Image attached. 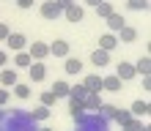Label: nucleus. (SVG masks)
Returning <instances> with one entry per match:
<instances>
[{
  "label": "nucleus",
  "mask_w": 151,
  "mask_h": 131,
  "mask_svg": "<svg viewBox=\"0 0 151 131\" xmlns=\"http://www.w3.org/2000/svg\"><path fill=\"white\" fill-rule=\"evenodd\" d=\"M80 131H107V120H104L99 112H88V115L80 120Z\"/></svg>",
  "instance_id": "1"
},
{
  "label": "nucleus",
  "mask_w": 151,
  "mask_h": 131,
  "mask_svg": "<svg viewBox=\"0 0 151 131\" xmlns=\"http://www.w3.org/2000/svg\"><path fill=\"white\" fill-rule=\"evenodd\" d=\"M39 11H41V16H44V19H47V22H55L58 16L63 14V8H60V6L55 3V0H44Z\"/></svg>",
  "instance_id": "2"
},
{
  "label": "nucleus",
  "mask_w": 151,
  "mask_h": 131,
  "mask_svg": "<svg viewBox=\"0 0 151 131\" xmlns=\"http://www.w3.org/2000/svg\"><path fill=\"white\" fill-rule=\"evenodd\" d=\"M47 47H50V55H55V57H69V52H72V44L63 41V38L52 41V44H47Z\"/></svg>",
  "instance_id": "3"
},
{
  "label": "nucleus",
  "mask_w": 151,
  "mask_h": 131,
  "mask_svg": "<svg viewBox=\"0 0 151 131\" xmlns=\"http://www.w3.org/2000/svg\"><path fill=\"white\" fill-rule=\"evenodd\" d=\"M63 16H66V22H83L85 11H83V6H77V3H69V6L63 8Z\"/></svg>",
  "instance_id": "4"
},
{
  "label": "nucleus",
  "mask_w": 151,
  "mask_h": 131,
  "mask_svg": "<svg viewBox=\"0 0 151 131\" xmlns=\"http://www.w3.org/2000/svg\"><path fill=\"white\" fill-rule=\"evenodd\" d=\"M115 76H118V79L121 82H127V79H135V66H132V63H127V60H121V63H118V68H115Z\"/></svg>",
  "instance_id": "5"
},
{
  "label": "nucleus",
  "mask_w": 151,
  "mask_h": 131,
  "mask_svg": "<svg viewBox=\"0 0 151 131\" xmlns=\"http://www.w3.org/2000/svg\"><path fill=\"white\" fill-rule=\"evenodd\" d=\"M6 44H8V47H11V52H22L25 47H28V38H25L22 33H8Z\"/></svg>",
  "instance_id": "6"
},
{
  "label": "nucleus",
  "mask_w": 151,
  "mask_h": 131,
  "mask_svg": "<svg viewBox=\"0 0 151 131\" xmlns=\"http://www.w3.org/2000/svg\"><path fill=\"white\" fill-rule=\"evenodd\" d=\"M148 112H151V104L143 98V101H135V104H132L129 115H132V118H137V120H143V118H148Z\"/></svg>",
  "instance_id": "7"
},
{
  "label": "nucleus",
  "mask_w": 151,
  "mask_h": 131,
  "mask_svg": "<svg viewBox=\"0 0 151 131\" xmlns=\"http://www.w3.org/2000/svg\"><path fill=\"white\" fill-rule=\"evenodd\" d=\"M28 71H30V79L33 82H41L44 76H47V66H44L41 60H33V63L28 66Z\"/></svg>",
  "instance_id": "8"
},
{
  "label": "nucleus",
  "mask_w": 151,
  "mask_h": 131,
  "mask_svg": "<svg viewBox=\"0 0 151 131\" xmlns=\"http://www.w3.org/2000/svg\"><path fill=\"white\" fill-rule=\"evenodd\" d=\"M28 55H30L33 60H44V57L50 55V47H47V44H41V41H33L30 49H28Z\"/></svg>",
  "instance_id": "9"
},
{
  "label": "nucleus",
  "mask_w": 151,
  "mask_h": 131,
  "mask_svg": "<svg viewBox=\"0 0 151 131\" xmlns=\"http://www.w3.org/2000/svg\"><path fill=\"white\" fill-rule=\"evenodd\" d=\"M19 82V76H17V68H0V85L3 87H11Z\"/></svg>",
  "instance_id": "10"
},
{
  "label": "nucleus",
  "mask_w": 151,
  "mask_h": 131,
  "mask_svg": "<svg viewBox=\"0 0 151 131\" xmlns=\"http://www.w3.org/2000/svg\"><path fill=\"white\" fill-rule=\"evenodd\" d=\"M102 104H104V101L99 98V93H88L85 101H83V107H85V112H91V115H93V112H99Z\"/></svg>",
  "instance_id": "11"
},
{
  "label": "nucleus",
  "mask_w": 151,
  "mask_h": 131,
  "mask_svg": "<svg viewBox=\"0 0 151 131\" xmlns=\"http://www.w3.org/2000/svg\"><path fill=\"white\" fill-rule=\"evenodd\" d=\"M104 22H107V28H110V33H118V30L124 28V25H127V19H124V16H121L118 11H113V14H110L107 19H104Z\"/></svg>",
  "instance_id": "12"
},
{
  "label": "nucleus",
  "mask_w": 151,
  "mask_h": 131,
  "mask_svg": "<svg viewBox=\"0 0 151 131\" xmlns=\"http://www.w3.org/2000/svg\"><path fill=\"white\" fill-rule=\"evenodd\" d=\"M115 47H118V36H115V33H104V36L99 38V49H104V52H113Z\"/></svg>",
  "instance_id": "13"
},
{
  "label": "nucleus",
  "mask_w": 151,
  "mask_h": 131,
  "mask_svg": "<svg viewBox=\"0 0 151 131\" xmlns=\"http://www.w3.org/2000/svg\"><path fill=\"white\" fill-rule=\"evenodd\" d=\"M83 85H85L88 93H99V90H102V76H99V74H88Z\"/></svg>",
  "instance_id": "14"
},
{
  "label": "nucleus",
  "mask_w": 151,
  "mask_h": 131,
  "mask_svg": "<svg viewBox=\"0 0 151 131\" xmlns=\"http://www.w3.org/2000/svg\"><path fill=\"white\" fill-rule=\"evenodd\" d=\"M91 63L93 66H99V68H104L110 63V52H104V49H93L91 52Z\"/></svg>",
  "instance_id": "15"
},
{
  "label": "nucleus",
  "mask_w": 151,
  "mask_h": 131,
  "mask_svg": "<svg viewBox=\"0 0 151 131\" xmlns=\"http://www.w3.org/2000/svg\"><path fill=\"white\" fill-rule=\"evenodd\" d=\"M50 90L55 93V98H66V96H69V90H72V85H69L66 79H55V85H52Z\"/></svg>",
  "instance_id": "16"
},
{
  "label": "nucleus",
  "mask_w": 151,
  "mask_h": 131,
  "mask_svg": "<svg viewBox=\"0 0 151 131\" xmlns=\"http://www.w3.org/2000/svg\"><path fill=\"white\" fill-rule=\"evenodd\" d=\"M69 115H72V120L74 123H80L88 112H85V107H83V101H74V104H69Z\"/></svg>",
  "instance_id": "17"
},
{
  "label": "nucleus",
  "mask_w": 151,
  "mask_h": 131,
  "mask_svg": "<svg viewBox=\"0 0 151 131\" xmlns=\"http://www.w3.org/2000/svg\"><path fill=\"white\" fill-rule=\"evenodd\" d=\"M115 36H118V41H124V44H132V41L137 38V30H135V28H129V25H124V28L115 33Z\"/></svg>",
  "instance_id": "18"
},
{
  "label": "nucleus",
  "mask_w": 151,
  "mask_h": 131,
  "mask_svg": "<svg viewBox=\"0 0 151 131\" xmlns=\"http://www.w3.org/2000/svg\"><path fill=\"white\" fill-rule=\"evenodd\" d=\"M102 87H104V90H110V93H118V90H121V79H118L115 74L102 76Z\"/></svg>",
  "instance_id": "19"
},
{
  "label": "nucleus",
  "mask_w": 151,
  "mask_h": 131,
  "mask_svg": "<svg viewBox=\"0 0 151 131\" xmlns=\"http://www.w3.org/2000/svg\"><path fill=\"white\" fill-rule=\"evenodd\" d=\"M85 96H88V90H85V85H74L72 90H69V104H74V101H85Z\"/></svg>",
  "instance_id": "20"
},
{
  "label": "nucleus",
  "mask_w": 151,
  "mask_h": 131,
  "mask_svg": "<svg viewBox=\"0 0 151 131\" xmlns=\"http://www.w3.org/2000/svg\"><path fill=\"white\" fill-rule=\"evenodd\" d=\"M63 68H66V74H72V76H77V74H83V63H80V57H66V63H63Z\"/></svg>",
  "instance_id": "21"
},
{
  "label": "nucleus",
  "mask_w": 151,
  "mask_h": 131,
  "mask_svg": "<svg viewBox=\"0 0 151 131\" xmlns=\"http://www.w3.org/2000/svg\"><path fill=\"white\" fill-rule=\"evenodd\" d=\"M148 71H151V57H148V55H143V57H140L137 63H135V74L148 76Z\"/></svg>",
  "instance_id": "22"
},
{
  "label": "nucleus",
  "mask_w": 151,
  "mask_h": 131,
  "mask_svg": "<svg viewBox=\"0 0 151 131\" xmlns=\"http://www.w3.org/2000/svg\"><path fill=\"white\" fill-rule=\"evenodd\" d=\"M30 63H33V57H30L25 49H22V52H17V57H14V66H17V68H28Z\"/></svg>",
  "instance_id": "23"
},
{
  "label": "nucleus",
  "mask_w": 151,
  "mask_h": 131,
  "mask_svg": "<svg viewBox=\"0 0 151 131\" xmlns=\"http://www.w3.org/2000/svg\"><path fill=\"white\" fill-rule=\"evenodd\" d=\"M113 11H115V8H113V3H110V0H102V3L96 6V14H99L102 19H107V16H110Z\"/></svg>",
  "instance_id": "24"
},
{
  "label": "nucleus",
  "mask_w": 151,
  "mask_h": 131,
  "mask_svg": "<svg viewBox=\"0 0 151 131\" xmlns=\"http://www.w3.org/2000/svg\"><path fill=\"white\" fill-rule=\"evenodd\" d=\"M115 109H118V107H113V104H102V107H99V115L104 120H113L115 118Z\"/></svg>",
  "instance_id": "25"
},
{
  "label": "nucleus",
  "mask_w": 151,
  "mask_h": 131,
  "mask_svg": "<svg viewBox=\"0 0 151 131\" xmlns=\"http://www.w3.org/2000/svg\"><path fill=\"white\" fill-rule=\"evenodd\" d=\"M28 115H30V120H47L50 118V107H39V109L28 112Z\"/></svg>",
  "instance_id": "26"
},
{
  "label": "nucleus",
  "mask_w": 151,
  "mask_h": 131,
  "mask_svg": "<svg viewBox=\"0 0 151 131\" xmlns=\"http://www.w3.org/2000/svg\"><path fill=\"white\" fill-rule=\"evenodd\" d=\"M14 96H17V98H28V96H30V85L17 82V85H14Z\"/></svg>",
  "instance_id": "27"
},
{
  "label": "nucleus",
  "mask_w": 151,
  "mask_h": 131,
  "mask_svg": "<svg viewBox=\"0 0 151 131\" xmlns=\"http://www.w3.org/2000/svg\"><path fill=\"white\" fill-rule=\"evenodd\" d=\"M121 128H124V131H143L146 123H143V120H137V118H132L129 123H127V126H121Z\"/></svg>",
  "instance_id": "28"
},
{
  "label": "nucleus",
  "mask_w": 151,
  "mask_h": 131,
  "mask_svg": "<svg viewBox=\"0 0 151 131\" xmlns=\"http://www.w3.org/2000/svg\"><path fill=\"white\" fill-rule=\"evenodd\" d=\"M127 6L132 8V11H146V8H148V0H127Z\"/></svg>",
  "instance_id": "29"
},
{
  "label": "nucleus",
  "mask_w": 151,
  "mask_h": 131,
  "mask_svg": "<svg viewBox=\"0 0 151 131\" xmlns=\"http://www.w3.org/2000/svg\"><path fill=\"white\" fill-rule=\"evenodd\" d=\"M55 101H58V98H55V93H52V90H44V93H41V107H52Z\"/></svg>",
  "instance_id": "30"
},
{
  "label": "nucleus",
  "mask_w": 151,
  "mask_h": 131,
  "mask_svg": "<svg viewBox=\"0 0 151 131\" xmlns=\"http://www.w3.org/2000/svg\"><path fill=\"white\" fill-rule=\"evenodd\" d=\"M113 120H118L121 126H127L129 120H132V115H129V112H121V109H115V118H113Z\"/></svg>",
  "instance_id": "31"
},
{
  "label": "nucleus",
  "mask_w": 151,
  "mask_h": 131,
  "mask_svg": "<svg viewBox=\"0 0 151 131\" xmlns=\"http://www.w3.org/2000/svg\"><path fill=\"white\" fill-rule=\"evenodd\" d=\"M8 101H11V90L8 87H0V107H6Z\"/></svg>",
  "instance_id": "32"
},
{
  "label": "nucleus",
  "mask_w": 151,
  "mask_h": 131,
  "mask_svg": "<svg viewBox=\"0 0 151 131\" xmlns=\"http://www.w3.org/2000/svg\"><path fill=\"white\" fill-rule=\"evenodd\" d=\"M8 33H11V28H8L6 22H0V41H6V38H8Z\"/></svg>",
  "instance_id": "33"
},
{
  "label": "nucleus",
  "mask_w": 151,
  "mask_h": 131,
  "mask_svg": "<svg viewBox=\"0 0 151 131\" xmlns=\"http://www.w3.org/2000/svg\"><path fill=\"white\" fill-rule=\"evenodd\" d=\"M19 8H33V0H14Z\"/></svg>",
  "instance_id": "34"
},
{
  "label": "nucleus",
  "mask_w": 151,
  "mask_h": 131,
  "mask_svg": "<svg viewBox=\"0 0 151 131\" xmlns=\"http://www.w3.org/2000/svg\"><path fill=\"white\" fill-rule=\"evenodd\" d=\"M0 66H3V68L8 66V52L6 49H0Z\"/></svg>",
  "instance_id": "35"
},
{
  "label": "nucleus",
  "mask_w": 151,
  "mask_h": 131,
  "mask_svg": "<svg viewBox=\"0 0 151 131\" xmlns=\"http://www.w3.org/2000/svg\"><path fill=\"white\" fill-rule=\"evenodd\" d=\"M143 90H146V93L151 90V79H148V76H143Z\"/></svg>",
  "instance_id": "36"
},
{
  "label": "nucleus",
  "mask_w": 151,
  "mask_h": 131,
  "mask_svg": "<svg viewBox=\"0 0 151 131\" xmlns=\"http://www.w3.org/2000/svg\"><path fill=\"white\" fill-rule=\"evenodd\" d=\"M85 3H88V6H93V8H96V6H99V3H102V0H85Z\"/></svg>",
  "instance_id": "37"
},
{
  "label": "nucleus",
  "mask_w": 151,
  "mask_h": 131,
  "mask_svg": "<svg viewBox=\"0 0 151 131\" xmlns=\"http://www.w3.org/2000/svg\"><path fill=\"white\" fill-rule=\"evenodd\" d=\"M3 115H6V112H3V107H0V120H3Z\"/></svg>",
  "instance_id": "38"
},
{
  "label": "nucleus",
  "mask_w": 151,
  "mask_h": 131,
  "mask_svg": "<svg viewBox=\"0 0 151 131\" xmlns=\"http://www.w3.org/2000/svg\"><path fill=\"white\" fill-rule=\"evenodd\" d=\"M36 131H52V128H36Z\"/></svg>",
  "instance_id": "39"
}]
</instances>
